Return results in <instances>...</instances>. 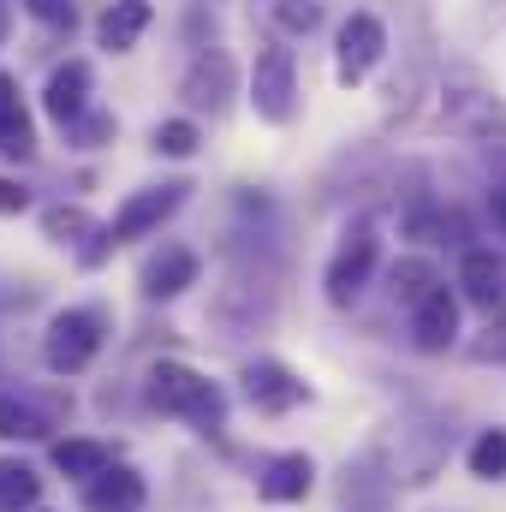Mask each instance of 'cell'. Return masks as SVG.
<instances>
[{
	"mask_svg": "<svg viewBox=\"0 0 506 512\" xmlns=\"http://www.w3.org/2000/svg\"><path fill=\"white\" fill-rule=\"evenodd\" d=\"M227 90H233V60H227V54H215L209 66H197V72L185 78V96H191L197 108H221Z\"/></svg>",
	"mask_w": 506,
	"mask_h": 512,
	"instance_id": "obj_16",
	"label": "cell"
},
{
	"mask_svg": "<svg viewBox=\"0 0 506 512\" xmlns=\"http://www.w3.org/2000/svg\"><path fill=\"white\" fill-rule=\"evenodd\" d=\"M376 256H381V239L370 227H352L346 239H340V251L328 262V304H352L364 286H370V274H376Z\"/></svg>",
	"mask_w": 506,
	"mask_h": 512,
	"instance_id": "obj_4",
	"label": "cell"
},
{
	"mask_svg": "<svg viewBox=\"0 0 506 512\" xmlns=\"http://www.w3.org/2000/svg\"><path fill=\"white\" fill-rule=\"evenodd\" d=\"M197 280V256L185 251V245H167V251H155L143 262V292L149 298H173V292H185Z\"/></svg>",
	"mask_w": 506,
	"mask_h": 512,
	"instance_id": "obj_11",
	"label": "cell"
},
{
	"mask_svg": "<svg viewBox=\"0 0 506 512\" xmlns=\"http://www.w3.org/2000/svg\"><path fill=\"white\" fill-rule=\"evenodd\" d=\"M102 352V316L96 310H60L48 322V340H42V358L54 376H78L90 370V358Z\"/></svg>",
	"mask_w": 506,
	"mask_h": 512,
	"instance_id": "obj_2",
	"label": "cell"
},
{
	"mask_svg": "<svg viewBox=\"0 0 506 512\" xmlns=\"http://www.w3.org/2000/svg\"><path fill=\"white\" fill-rule=\"evenodd\" d=\"M143 495H149V489H143L137 471L108 465L102 477H90V495H84V501H90V512H137L143 507Z\"/></svg>",
	"mask_w": 506,
	"mask_h": 512,
	"instance_id": "obj_13",
	"label": "cell"
},
{
	"mask_svg": "<svg viewBox=\"0 0 506 512\" xmlns=\"http://www.w3.org/2000/svg\"><path fill=\"white\" fill-rule=\"evenodd\" d=\"M149 0H114L108 12H102V24H96V42L108 48V54H126V48H137V36L149 30Z\"/></svg>",
	"mask_w": 506,
	"mask_h": 512,
	"instance_id": "obj_12",
	"label": "cell"
},
{
	"mask_svg": "<svg viewBox=\"0 0 506 512\" xmlns=\"http://www.w3.org/2000/svg\"><path fill=\"white\" fill-rule=\"evenodd\" d=\"M477 358H495V364H506V304H501V310H489V340L477 346Z\"/></svg>",
	"mask_w": 506,
	"mask_h": 512,
	"instance_id": "obj_25",
	"label": "cell"
},
{
	"mask_svg": "<svg viewBox=\"0 0 506 512\" xmlns=\"http://www.w3.org/2000/svg\"><path fill=\"white\" fill-rule=\"evenodd\" d=\"M251 108L262 120L286 126L292 108H298V72H292V54L286 48H262L251 66Z\"/></svg>",
	"mask_w": 506,
	"mask_h": 512,
	"instance_id": "obj_3",
	"label": "cell"
},
{
	"mask_svg": "<svg viewBox=\"0 0 506 512\" xmlns=\"http://www.w3.org/2000/svg\"><path fill=\"white\" fill-rule=\"evenodd\" d=\"M0 149L6 155H30L36 149V131H30V114H24V96H18L12 72H0Z\"/></svg>",
	"mask_w": 506,
	"mask_h": 512,
	"instance_id": "obj_15",
	"label": "cell"
},
{
	"mask_svg": "<svg viewBox=\"0 0 506 512\" xmlns=\"http://www.w3.org/2000/svg\"><path fill=\"white\" fill-rule=\"evenodd\" d=\"M24 6H30L42 24H66V30L78 24V6H72V0H24Z\"/></svg>",
	"mask_w": 506,
	"mask_h": 512,
	"instance_id": "obj_26",
	"label": "cell"
},
{
	"mask_svg": "<svg viewBox=\"0 0 506 512\" xmlns=\"http://www.w3.org/2000/svg\"><path fill=\"white\" fill-rule=\"evenodd\" d=\"M108 465H114V453L102 441H60L54 447V471L60 477H102Z\"/></svg>",
	"mask_w": 506,
	"mask_h": 512,
	"instance_id": "obj_17",
	"label": "cell"
},
{
	"mask_svg": "<svg viewBox=\"0 0 506 512\" xmlns=\"http://www.w3.org/2000/svg\"><path fill=\"white\" fill-rule=\"evenodd\" d=\"M310 477H316V465L304 453H280V459H268V471H262L256 489H262V501H304Z\"/></svg>",
	"mask_w": 506,
	"mask_h": 512,
	"instance_id": "obj_14",
	"label": "cell"
},
{
	"mask_svg": "<svg viewBox=\"0 0 506 512\" xmlns=\"http://www.w3.org/2000/svg\"><path fill=\"white\" fill-rule=\"evenodd\" d=\"M36 495H42V477L30 465H18V459H0V512L36 507Z\"/></svg>",
	"mask_w": 506,
	"mask_h": 512,
	"instance_id": "obj_19",
	"label": "cell"
},
{
	"mask_svg": "<svg viewBox=\"0 0 506 512\" xmlns=\"http://www.w3.org/2000/svg\"><path fill=\"white\" fill-rule=\"evenodd\" d=\"M435 286H441V280H435V268H429L423 256H405V262H393V274H387V292H393L405 310H411L417 298H429Z\"/></svg>",
	"mask_w": 506,
	"mask_h": 512,
	"instance_id": "obj_18",
	"label": "cell"
},
{
	"mask_svg": "<svg viewBox=\"0 0 506 512\" xmlns=\"http://www.w3.org/2000/svg\"><path fill=\"white\" fill-rule=\"evenodd\" d=\"M197 143H203V137H197L191 120H167V126H155V149H161V155H179V161H185Z\"/></svg>",
	"mask_w": 506,
	"mask_h": 512,
	"instance_id": "obj_22",
	"label": "cell"
},
{
	"mask_svg": "<svg viewBox=\"0 0 506 512\" xmlns=\"http://www.w3.org/2000/svg\"><path fill=\"white\" fill-rule=\"evenodd\" d=\"M274 18H280L286 30H316V24H322V6H316V0H280Z\"/></svg>",
	"mask_w": 506,
	"mask_h": 512,
	"instance_id": "obj_24",
	"label": "cell"
},
{
	"mask_svg": "<svg viewBox=\"0 0 506 512\" xmlns=\"http://www.w3.org/2000/svg\"><path fill=\"white\" fill-rule=\"evenodd\" d=\"M42 227H48V239L72 245V239H84V233H90V215H84V209H48V215H42Z\"/></svg>",
	"mask_w": 506,
	"mask_h": 512,
	"instance_id": "obj_23",
	"label": "cell"
},
{
	"mask_svg": "<svg viewBox=\"0 0 506 512\" xmlns=\"http://www.w3.org/2000/svg\"><path fill=\"white\" fill-rule=\"evenodd\" d=\"M471 477L483 483H501L506 477V429H483L477 447H471Z\"/></svg>",
	"mask_w": 506,
	"mask_h": 512,
	"instance_id": "obj_20",
	"label": "cell"
},
{
	"mask_svg": "<svg viewBox=\"0 0 506 512\" xmlns=\"http://www.w3.org/2000/svg\"><path fill=\"white\" fill-rule=\"evenodd\" d=\"M42 108H48V120L78 126V120H84V108H90V66H84V60H66V66L48 78Z\"/></svg>",
	"mask_w": 506,
	"mask_h": 512,
	"instance_id": "obj_10",
	"label": "cell"
},
{
	"mask_svg": "<svg viewBox=\"0 0 506 512\" xmlns=\"http://www.w3.org/2000/svg\"><path fill=\"white\" fill-rule=\"evenodd\" d=\"M42 435H48L42 417H36L30 405H18V399L0 393V441H42Z\"/></svg>",
	"mask_w": 506,
	"mask_h": 512,
	"instance_id": "obj_21",
	"label": "cell"
},
{
	"mask_svg": "<svg viewBox=\"0 0 506 512\" xmlns=\"http://www.w3.org/2000/svg\"><path fill=\"white\" fill-rule=\"evenodd\" d=\"M245 393H251L256 411H292V405L304 399V382H298L286 364H274V358H256L251 370H245Z\"/></svg>",
	"mask_w": 506,
	"mask_h": 512,
	"instance_id": "obj_9",
	"label": "cell"
},
{
	"mask_svg": "<svg viewBox=\"0 0 506 512\" xmlns=\"http://www.w3.org/2000/svg\"><path fill=\"white\" fill-rule=\"evenodd\" d=\"M0 36H6V0H0Z\"/></svg>",
	"mask_w": 506,
	"mask_h": 512,
	"instance_id": "obj_29",
	"label": "cell"
},
{
	"mask_svg": "<svg viewBox=\"0 0 506 512\" xmlns=\"http://www.w3.org/2000/svg\"><path fill=\"white\" fill-rule=\"evenodd\" d=\"M459 292L477 310H501L506 304V262L489 245H471V251L459 256Z\"/></svg>",
	"mask_w": 506,
	"mask_h": 512,
	"instance_id": "obj_8",
	"label": "cell"
},
{
	"mask_svg": "<svg viewBox=\"0 0 506 512\" xmlns=\"http://www.w3.org/2000/svg\"><path fill=\"white\" fill-rule=\"evenodd\" d=\"M411 340H417V352H447L459 340V298L447 286H435L429 298L411 304Z\"/></svg>",
	"mask_w": 506,
	"mask_h": 512,
	"instance_id": "obj_7",
	"label": "cell"
},
{
	"mask_svg": "<svg viewBox=\"0 0 506 512\" xmlns=\"http://www.w3.org/2000/svg\"><path fill=\"white\" fill-rule=\"evenodd\" d=\"M24 203H30V191H24L18 179H0V215H18Z\"/></svg>",
	"mask_w": 506,
	"mask_h": 512,
	"instance_id": "obj_27",
	"label": "cell"
},
{
	"mask_svg": "<svg viewBox=\"0 0 506 512\" xmlns=\"http://www.w3.org/2000/svg\"><path fill=\"white\" fill-rule=\"evenodd\" d=\"M185 191L191 185H149V191H131L126 203L114 209V221H108V233H114V245H131V239H149L179 203H185Z\"/></svg>",
	"mask_w": 506,
	"mask_h": 512,
	"instance_id": "obj_5",
	"label": "cell"
},
{
	"mask_svg": "<svg viewBox=\"0 0 506 512\" xmlns=\"http://www.w3.org/2000/svg\"><path fill=\"white\" fill-rule=\"evenodd\" d=\"M143 393H149V405H155L161 417H185V423H197L203 435L227 429V399H221V387L209 382V376H197L191 364H173V358L149 364Z\"/></svg>",
	"mask_w": 506,
	"mask_h": 512,
	"instance_id": "obj_1",
	"label": "cell"
},
{
	"mask_svg": "<svg viewBox=\"0 0 506 512\" xmlns=\"http://www.w3.org/2000/svg\"><path fill=\"white\" fill-rule=\"evenodd\" d=\"M387 54V30L376 12H352L340 24V84H358L376 72V60Z\"/></svg>",
	"mask_w": 506,
	"mask_h": 512,
	"instance_id": "obj_6",
	"label": "cell"
},
{
	"mask_svg": "<svg viewBox=\"0 0 506 512\" xmlns=\"http://www.w3.org/2000/svg\"><path fill=\"white\" fill-rule=\"evenodd\" d=\"M495 221H501V227H506V185H501V191H495Z\"/></svg>",
	"mask_w": 506,
	"mask_h": 512,
	"instance_id": "obj_28",
	"label": "cell"
}]
</instances>
